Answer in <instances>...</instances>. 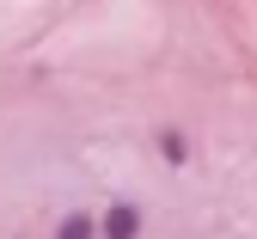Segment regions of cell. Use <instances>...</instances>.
I'll return each instance as SVG.
<instances>
[{
	"mask_svg": "<svg viewBox=\"0 0 257 239\" xmlns=\"http://www.w3.org/2000/svg\"><path fill=\"white\" fill-rule=\"evenodd\" d=\"M55 239H98V215H61V227H55Z\"/></svg>",
	"mask_w": 257,
	"mask_h": 239,
	"instance_id": "3",
	"label": "cell"
},
{
	"mask_svg": "<svg viewBox=\"0 0 257 239\" xmlns=\"http://www.w3.org/2000/svg\"><path fill=\"white\" fill-rule=\"evenodd\" d=\"M153 141H159V160H166V166H184L190 160V135L184 129H159Z\"/></svg>",
	"mask_w": 257,
	"mask_h": 239,
	"instance_id": "2",
	"label": "cell"
},
{
	"mask_svg": "<svg viewBox=\"0 0 257 239\" xmlns=\"http://www.w3.org/2000/svg\"><path fill=\"white\" fill-rule=\"evenodd\" d=\"M98 239H141V209L135 202H104V215H98Z\"/></svg>",
	"mask_w": 257,
	"mask_h": 239,
	"instance_id": "1",
	"label": "cell"
}]
</instances>
